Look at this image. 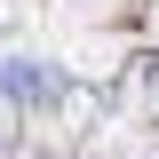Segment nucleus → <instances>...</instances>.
Instances as JSON below:
<instances>
[{"mask_svg": "<svg viewBox=\"0 0 159 159\" xmlns=\"http://www.w3.org/2000/svg\"><path fill=\"white\" fill-rule=\"evenodd\" d=\"M0 96L16 103V111H48L64 96V72L40 64V56H0Z\"/></svg>", "mask_w": 159, "mask_h": 159, "instance_id": "nucleus-1", "label": "nucleus"}]
</instances>
